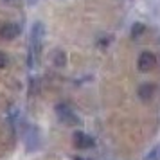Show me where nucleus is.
<instances>
[{
    "instance_id": "f257e3e1",
    "label": "nucleus",
    "mask_w": 160,
    "mask_h": 160,
    "mask_svg": "<svg viewBox=\"0 0 160 160\" xmlns=\"http://www.w3.org/2000/svg\"><path fill=\"white\" fill-rule=\"evenodd\" d=\"M43 38H45V27L42 22H34L32 27H31V42L29 47L34 56H40L42 54V45H43Z\"/></svg>"
},
{
    "instance_id": "f03ea898",
    "label": "nucleus",
    "mask_w": 160,
    "mask_h": 160,
    "mask_svg": "<svg viewBox=\"0 0 160 160\" xmlns=\"http://www.w3.org/2000/svg\"><path fill=\"white\" fill-rule=\"evenodd\" d=\"M56 113H58L59 121L68 124V126H78V124H79V119L76 117V113L72 112V108H70L68 104H65V102L56 104Z\"/></svg>"
},
{
    "instance_id": "7ed1b4c3",
    "label": "nucleus",
    "mask_w": 160,
    "mask_h": 160,
    "mask_svg": "<svg viewBox=\"0 0 160 160\" xmlns=\"http://www.w3.org/2000/svg\"><path fill=\"white\" fill-rule=\"evenodd\" d=\"M40 142H42V138H40L38 128L36 126H29L27 131H25V146H27V149L29 151H36L40 148Z\"/></svg>"
},
{
    "instance_id": "20e7f679",
    "label": "nucleus",
    "mask_w": 160,
    "mask_h": 160,
    "mask_svg": "<svg viewBox=\"0 0 160 160\" xmlns=\"http://www.w3.org/2000/svg\"><path fill=\"white\" fill-rule=\"evenodd\" d=\"M155 65H157V56L153 52H142L138 56L137 67L140 72H149L151 68H155Z\"/></svg>"
},
{
    "instance_id": "39448f33",
    "label": "nucleus",
    "mask_w": 160,
    "mask_h": 160,
    "mask_svg": "<svg viewBox=\"0 0 160 160\" xmlns=\"http://www.w3.org/2000/svg\"><path fill=\"white\" fill-rule=\"evenodd\" d=\"M74 144L78 146L79 149H88V148H92L94 146V138L87 135L85 131H74Z\"/></svg>"
},
{
    "instance_id": "423d86ee",
    "label": "nucleus",
    "mask_w": 160,
    "mask_h": 160,
    "mask_svg": "<svg viewBox=\"0 0 160 160\" xmlns=\"http://www.w3.org/2000/svg\"><path fill=\"white\" fill-rule=\"evenodd\" d=\"M20 34V25L18 23H4L0 27V38L2 40H15Z\"/></svg>"
},
{
    "instance_id": "0eeeda50",
    "label": "nucleus",
    "mask_w": 160,
    "mask_h": 160,
    "mask_svg": "<svg viewBox=\"0 0 160 160\" xmlns=\"http://www.w3.org/2000/svg\"><path fill=\"white\" fill-rule=\"evenodd\" d=\"M138 97L142 99V101H149L155 94V85L153 83H142L140 87H138Z\"/></svg>"
},
{
    "instance_id": "6e6552de",
    "label": "nucleus",
    "mask_w": 160,
    "mask_h": 160,
    "mask_svg": "<svg viewBox=\"0 0 160 160\" xmlns=\"http://www.w3.org/2000/svg\"><path fill=\"white\" fill-rule=\"evenodd\" d=\"M52 63L56 67H59V68H63V67L67 65V56L63 51H54V54H52Z\"/></svg>"
},
{
    "instance_id": "1a4fd4ad",
    "label": "nucleus",
    "mask_w": 160,
    "mask_h": 160,
    "mask_svg": "<svg viewBox=\"0 0 160 160\" xmlns=\"http://www.w3.org/2000/svg\"><path fill=\"white\" fill-rule=\"evenodd\" d=\"M142 160H160V144H157L155 148H151L146 153V157Z\"/></svg>"
},
{
    "instance_id": "9d476101",
    "label": "nucleus",
    "mask_w": 160,
    "mask_h": 160,
    "mask_svg": "<svg viewBox=\"0 0 160 160\" xmlns=\"http://www.w3.org/2000/svg\"><path fill=\"white\" fill-rule=\"evenodd\" d=\"M144 31H146L144 23H133V27H131V38H138Z\"/></svg>"
},
{
    "instance_id": "9b49d317",
    "label": "nucleus",
    "mask_w": 160,
    "mask_h": 160,
    "mask_svg": "<svg viewBox=\"0 0 160 160\" xmlns=\"http://www.w3.org/2000/svg\"><path fill=\"white\" fill-rule=\"evenodd\" d=\"M6 65H8V56L4 52H0V68H4Z\"/></svg>"
},
{
    "instance_id": "f8f14e48",
    "label": "nucleus",
    "mask_w": 160,
    "mask_h": 160,
    "mask_svg": "<svg viewBox=\"0 0 160 160\" xmlns=\"http://www.w3.org/2000/svg\"><path fill=\"white\" fill-rule=\"evenodd\" d=\"M38 2H40V0H27V4H29V6H36Z\"/></svg>"
}]
</instances>
